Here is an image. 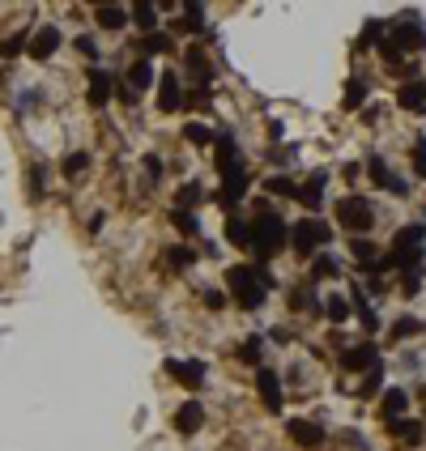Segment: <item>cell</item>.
Returning <instances> with one entry per match:
<instances>
[{
  "label": "cell",
  "instance_id": "6da1fadb",
  "mask_svg": "<svg viewBox=\"0 0 426 451\" xmlns=\"http://www.w3.org/2000/svg\"><path fill=\"white\" fill-rule=\"evenodd\" d=\"M226 290L235 294V303L243 311H260L264 294L273 290V272H269V264H235L226 272Z\"/></svg>",
  "mask_w": 426,
  "mask_h": 451
},
{
  "label": "cell",
  "instance_id": "7a4b0ae2",
  "mask_svg": "<svg viewBox=\"0 0 426 451\" xmlns=\"http://www.w3.org/2000/svg\"><path fill=\"white\" fill-rule=\"evenodd\" d=\"M286 243H290V226L273 213V209L269 213H256V221H252V252H256V260L252 264H269Z\"/></svg>",
  "mask_w": 426,
  "mask_h": 451
},
{
  "label": "cell",
  "instance_id": "3957f363",
  "mask_svg": "<svg viewBox=\"0 0 426 451\" xmlns=\"http://www.w3.org/2000/svg\"><path fill=\"white\" fill-rule=\"evenodd\" d=\"M329 243H333V226L320 221V217H303V221L290 226V247H294L298 256H316Z\"/></svg>",
  "mask_w": 426,
  "mask_h": 451
},
{
  "label": "cell",
  "instance_id": "277c9868",
  "mask_svg": "<svg viewBox=\"0 0 426 451\" xmlns=\"http://www.w3.org/2000/svg\"><path fill=\"white\" fill-rule=\"evenodd\" d=\"M337 226L362 239V230H371V226H375L371 200H367V196H341V200H337Z\"/></svg>",
  "mask_w": 426,
  "mask_h": 451
},
{
  "label": "cell",
  "instance_id": "5b68a950",
  "mask_svg": "<svg viewBox=\"0 0 426 451\" xmlns=\"http://www.w3.org/2000/svg\"><path fill=\"white\" fill-rule=\"evenodd\" d=\"M166 374L188 392L205 388V362H196V358H166Z\"/></svg>",
  "mask_w": 426,
  "mask_h": 451
},
{
  "label": "cell",
  "instance_id": "8992f818",
  "mask_svg": "<svg viewBox=\"0 0 426 451\" xmlns=\"http://www.w3.org/2000/svg\"><path fill=\"white\" fill-rule=\"evenodd\" d=\"M256 392H260V405L269 413H282V379H278V370L260 366L256 370Z\"/></svg>",
  "mask_w": 426,
  "mask_h": 451
},
{
  "label": "cell",
  "instance_id": "52a82bcc",
  "mask_svg": "<svg viewBox=\"0 0 426 451\" xmlns=\"http://www.w3.org/2000/svg\"><path fill=\"white\" fill-rule=\"evenodd\" d=\"M60 43H64L60 26H39V30L30 34V47H26V52H30L35 60H52V56L60 52Z\"/></svg>",
  "mask_w": 426,
  "mask_h": 451
},
{
  "label": "cell",
  "instance_id": "ba28073f",
  "mask_svg": "<svg viewBox=\"0 0 426 451\" xmlns=\"http://www.w3.org/2000/svg\"><path fill=\"white\" fill-rule=\"evenodd\" d=\"M371 366H380V349H375L371 341L341 349V370H371Z\"/></svg>",
  "mask_w": 426,
  "mask_h": 451
},
{
  "label": "cell",
  "instance_id": "9c48e42d",
  "mask_svg": "<svg viewBox=\"0 0 426 451\" xmlns=\"http://www.w3.org/2000/svg\"><path fill=\"white\" fill-rule=\"evenodd\" d=\"M213 149H217V170L231 174V170H243V154L231 132H213Z\"/></svg>",
  "mask_w": 426,
  "mask_h": 451
},
{
  "label": "cell",
  "instance_id": "30bf717a",
  "mask_svg": "<svg viewBox=\"0 0 426 451\" xmlns=\"http://www.w3.org/2000/svg\"><path fill=\"white\" fill-rule=\"evenodd\" d=\"M247 196V170H231V174H222V192H217V205L222 209H235L239 200Z\"/></svg>",
  "mask_w": 426,
  "mask_h": 451
},
{
  "label": "cell",
  "instance_id": "8fae6325",
  "mask_svg": "<svg viewBox=\"0 0 426 451\" xmlns=\"http://www.w3.org/2000/svg\"><path fill=\"white\" fill-rule=\"evenodd\" d=\"M184 107V86H180V77H175V72L166 68L162 77H158V111H180Z\"/></svg>",
  "mask_w": 426,
  "mask_h": 451
},
{
  "label": "cell",
  "instance_id": "7c38bea8",
  "mask_svg": "<svg viewBox=\"0 0 426 451\" xmlns=\"http://www.w3.org/2000/svg\"><path fill=\"white\" fill-rule=\"evenodd\" d=\"M200 425H205V405H200V400H184V405L175 409V430H180V434H196Z\"/></svg>",
  "mask_w": 426,
  "mask_h": 451
},
{
  "label": "cell",
  "instance_id": "4fadbf2b",
  "mask_svg": "<svg viewBox=\"0 0 426 451\" xmlns=\"http://www.w3.org/2000/svg\"><path fill=\"white\" fill-rule=\"evenodd\" d=\"M286 430H290V439H294L298 447H307V451H316V447L324 443V430H320L316 421H307V417H294Z\"/></svg>",
  "mask_w": 426,
  "mask_h": 451
},
{
  "label": "cell",
  "instance_id": "5bb4252c",
  "mask_svg": "<svg viewBox=\"0 0 426 451\" xmlns=\"http://www.w3.org/2000/svg\"><path fill=\"white\" fill-rule=\"evenodd\" d=\"M422 239H426V226H405V230H396V239H392V256L400 260V256H409V252H422Z\"/></svg>",
  "mask_w": 426,
  "mask_h": 451
},
{
  "label": "cell",
  "instance_id": "9a60e30c",
  "mask_svg": "<svg viewBox=\"0 0 426 451\" xmlns=\"http://www.w3.org/2000/svg\"><path fill=\"white\" fill-rule=\"evenodd\" d=\"M396 107L400 111H426V81H405V86H400L396 90Z\"/></svg>",
  "mask_w": 426,
  "mask_h": 451
},
{
  "label": "cell",
  "instance_id": "2e32d148",
  "mask_svg": "<svg viewBox=\"0 0 426 451\" xmlns=\"http://www.w3.org/2000/svg\"><path fill=\"white\" fill-rule=\"evenodd\" d=\"M324 183H329V170H311V179L298 188V200H303V205L316 213L320 205H324Z\"/></svg>",
  "mask_w": 426,
  "mask_h": 451
},
{
  "label": "cell",
  "instance_id": "e0dca14e",
  "mask_svg": "<svg viewBox=\"0 0 426 451\" xmlns=\"http://www.w3.org/2000/svg\"><path fill=\"white\" fill-rule=\"evenodd\" d=\"M405 409H409V392H405V388H388V392H384V405H380L384 421H388V425L400 421V417H405Z\"/></svg>",
  "mask_w": 426,
  "mask_h": 451
},
{
  "label": "cell",
  "instance_id": "ac0fdd59",
  "mask_svg": "<svg viewBox=\"0 0 426 451\" xmlns=\"http://www.w3.org/2000/svg\"><path fill=\"white\" fill-rule=\"evenodd\" d=\"M184 64H188V72H192L200 86L213 77V64H209V56H205V47H188V52H184Z\"/></svg>",
  "mask_w": 426,
  "mask_h": 451
},
{
  "label": "cell",
  "instance_id": "d6986e66",
  "mask_svg": "<svg viewBox=\"0 0 426 451\" xmlns=\"http://www.w3.org/2000/svg\"><path fill=\"white\" fill-rule=\"evenodd\" d=\"M111 90H115V81L107 77V72L90 68V107H107L111 103Z\"/></svg>",
  "mask_w": 426,
  "mask_h": 451
},
{
  "label": "cell",
  "instance_id": "ffe728a7",
  "mask_svg": "<svg viewBox=\"0 0 426 451\" xmlns=\"http://www.w3.org/2000/svg\"><path fill=\"white\" fill-rule=\"evenodd\" d=\"M392 434H396L400 443L418 447V443L426 439V421H418V417H400V421H392Z\"/></svg>",
  "mask_w": 426,
  "mask_h": 451
},
{
  "label": "cell",
  "instance_id": "44dd1931",
  "mask_svg": "<svg viewBox=\"0 0 426 451\" xmlns=\"http://www.w3.org/2000/svg\"><path fill=\"white\" fill-rule=\"evenodd\" d=\"M226 243L231 247H252V221L239 217V213H231L226 217Z\"/></svg>",
  "mask_w": 426,
  "mask_h": 451
},
{
  "label": "cell",
  "instance_id": "7402d4cb",
  "mask_svg": "<svg viewBox=\"0 0 426 451\" xmlns=\"http://www.w3.org/2000/svg\"><path fill=\"white\" fill-rule=\"evenodd\" d=\"M349 311H358V319H362V328H367V332L380 328V315H375V307H371L367 290H354V298H349Z\"/></svg>",
  "mask_w": 426,
  "mask_h": 451
},
{
  "label": "cell",
  "instance_id": "603a6c76",
  "mask_svg": "<svg viewBox=\"0 0 426 451\" xmlns=\"http://www.w3.org/2000/svg\"><path fill=\"white\" fill-rule=\"evenodd\" d=\"M128 21H137L141 34H158V5H137L128 13Z\"/></svg>",
  "mask_w": 426,
  "mask_h": 451
},
{
  "label": "cell",
  "instance_id": "cb8c5ba5",
  "mask_svg": "<svg viewBox=\"0 0 426 451\" xmlns=\"http://www.w3.org/2000/svg\"><path fill=\"white\" fill-rule=\"evenodd\" d=\"M166 52H175L171 34H141V60L145 56H166Z\"/></svg>",
  "mask_w": 426,
  "mask_h": 451
},
{
  "label": "cell",
  "instance_id": "d4e9b609",
  "mask_svg": "<svg viewBox=\"0 0 426 451\" xmlns=\"http://www.w3.org/2000/svg\"><path fill=\"white\" fill-rule=\"evenodd\" d=\"M337 272H341V268H337V260H333L329 252H316V256H311V277H316V281H333Z\"/></svg>",
  "mask_w": 426,
  "mask_h": 451
},
{
  "label": "cell",
  "instance_id": "484cf974",
  "mask_svg": "<svg viewBox=\"0 0 426 451\" xmlns=\"http://www.w3.org/2000/svg\"><path fill=\"white\" fill-rule=\"evenodd\" d=\"M158 77H154V68H149V60H137L133 68H128V86L141 94V90H149V86H154Z\"/></svg>",
  "mask_w": 426,
  "mask_h": 451
},
{
  "label": "cell",
  "instance_id": "4316f807",
  "mask_svg": "<svg viewBox=\"0 0 426 451\" xmlns=\"http://www.w3.org/2000/svg\"><path fill=\"white\" fill-rule=\"evenodd\" d=\"M98 26H103V30H124V26H128V13H124L119 5H103V9H98Z\"/></svg>",
  "mask_w": 426,
  "mask_h": 451
},
{
  "label": "cell",
  "instance_id": "83f0119b",
  "mask_svg": "<svg viewBox=\"0 0 426 451\" xmlns=\"http://www.w3.org/2000/svg\"><path fill=\"white\" fill-rule=\"evenodd\" d=\"M418 332H426V323H422L418 315H400V319L392 323V341H405V337H418Z\"/></svg>",
  "mask_w": 426,
  "mask_h": 451
},
{
  "label": "cell",
  "instance_id": "f1b7e54d",
  "mask_svg": "<svg viewBox=\"0 0 426 451\" xmlns=\"http://www.w3.org/2000/svg\"><path fill=\"white\" fill-rule=\"evenodd\" d=\"M239 358H243L247 366H260V362H264V337H247V341L239 345Z\"/></svg>",
  "mask_w": 426,
  "mask_h": 451
},
{
  "label": "cell",
  "instance_id": "f546056e",
  "mask_svg": "<svg viewBox=\"0 0 426 451\" xmlns=\"http://www.w3.org/2000/svg\"><path fill=\"white\" fill-rule=\"evenodd\" d=\"M171 221H175V230H180V234H200V221H196V213L192 209H171Z\"/></svg>",
  "mask_w": 426,
  "mask_h": 451
},
{
  "label": "cell",
  "instance_id": "4dcf8cb0",
  "mask_svg": "<svg viewBox=\"0 0 426 451\" xmlns=\"http://www.w3.org/2000/svg\"><path fill=\"white\" fill-rule=\"evenodd\" d=\"M384 34H388V21L375 17V21H367V26H362V39H358L354 47H358V52H367V47H371V43H380Z\"/></svg>",
  "mask_w": 426,
  "mask_h": 451
},
{
  "label": "cell",
  "instance_id": "1f68e13d",
  "mask_svg": "<svg viewBox=\"0 0 426 451\" xmlns=\"http://www.w3.org/2000/svg\"><path fill=\"white\" fill-rule=\"evenodd\" d=\"M380 388H384V362L367 370V379L358 383V396H362V400H371V396H375V392H380Z\"/></svg>",
  "mask_w": 426,
  "mask_h": 451
},
{
  "label": "cell",
  "instance_id": "d6a6232c",
  "mask_svg": "<svg viewBox=\"0 0 426 451\" xmlns=\"http://www.w3.org/2000/svg\"><path fill=\"white\" fill-rule=\"evenodd\" d=\"M362 103H367V81H362V77H354V81L345 86V111H358Z\"/></svg>",
  "mask_w": 426,
  "mask_h": 451
},
{
  "label": "cell",
  "instance_id": "836d02e7",
  "mask_svg": "<svg viewBox=\"0 0 426 451\" xmlns=\"http://www.w3.org/2000/svg\"><path fill=\"white\" fill-rule=\"evenodd\" d=\"M184 137H188V145H196V149L213 145V128H209V123H188V128H184Z\"/></svg>",
  "mask_w": 426,
  "mask_h": 451
},
{
  "label": "cell",
  "instance_id": "e575fe53",
  "mask_svg": "<svg viewBox=\"0 0 426 451\" xmlns=\"http://www.w3.org/2000/svg\"><path fill=\"white\" fill-rule=\"evenodd\" d=\"M166 264H171L175 272H184V268L196 264V252H192V247H171V252H166Z\"/></svg>",
  "mask_w": 426,
  "mask_h": 451
},
{
  "label": "cell",
  "instance_id": "d590c367",
  "mask_svg": "<svg viewBox=\"0 0 426 451\" xmlns=\"http://www.w3.org/2000/svg\"><path fill=\"white\" fill-rule=\"evenodd\" d=\"M26 47H30V34H26V30H21V34H9L5 43H0V56H5V60H13V56H21V52H26Z\"/></svg>",
  "mask_w": 426,
  "mask_h": 451
},
{
  "label": "cell",
  "instance_id": "8d00e7d4",
  "mask_svg": "<svg viewBox=\"0 0 426 451\" xmlns=\"http://www.w3.org/2000/svg\"><path fill=\"white\" fill-rule=\"evenodd\" d=\"M349 252H354V260H358L362 272H371V264H375V247H371L367 239H354V243H349Z\"/></svg>",
  "mask_w": 426,
  "mask_h": 451
},
{
  "label": "cell",
  "instance_id": "74e56055",
  "mask_svg": "<svg viewBox=\"0 0 426 451\" xmlns=\"http://www.w3.org/2000/svg\"><path fill=\"white\" fill-rule=\"evenodd\" d=\"M324 315H329L333 323H345L349 319V298H341V294H333L329 303H324Z\"/></svg>",
  "mask_w": 426,
  "mask_h": 451
},
{
  "label": "cell",
  "instance_id": "f35d334b",
  "mask_svg": "<svg viewBox=\"0 0 426 451\" xmlns=\"http://www.w3.org/2000/svg\"><path fill=\"white\" fill-rule=\"evenodd\" d=\"M367 174L375 179V188H388V179H392V170H388V162H384L380 154H375V158L367 162Z\"/></svg>",
  "mask_w": 426,
  "mask_h": 451
},
{
  "label": "cell",
  "instance_id": "ab89813d",
  "mask_svg": "<svg viewBox=\"0 0 426 451\" xmlns=\"http://www.w3.org/2000/svg\"><path fill=\"white\" fill-rule=\"evenodd\" d=\"M86 170H90V154H81V149L64 158V174H68V179H77V174H86Z\"/></svg>",
  "mask_w": 426,
  "mask_h": 451
},
{
  "label": "cell",
  "instance_id": "60d3db41",
  "mask_svg": "<svg viewBox=\"0 0 426 451\" xmlns=\"http://www.w3.org/2000/svg\"><path fill=\"white\" fill-rule=\"evenodd\" d=\"M264 192H273V196H298L294 179H286V174H269V183H264Z\"/></svg>",
  "mask_w": 426,
  "mask_h": 451
},
{
  "label": "cell",
  "instance_id": "b9f144b4",
  "mask_svg": "<svg viewBox=\"0 0 426 451\" xmlns=\"http://www.w3.org/2000/svg\"><path fill=\"white\" fill-rule=\"evenodd\" d=\"M200 200H205L200 183H184V188H180V205H175V209H192V205H200Z\"/></svg>",
  "mask_w": 426,
  "mask_h": 451
},
{
  "label": "cell",
  "instance_id": "7bdbcfd3",
  "mask_svg": "<svg viewBox=\"0 0 426 451\" xmlns=\"http://www.w3.org/2000/svg\"><path fill=\"white\" fill-rule=\"evenodd\" d=\"M422 290V268H405V277H400V294H418Z\"/></svg>",
  "mask_w": 426,
  "mask_h": 451
},
{
  "label": "cell",
  "instance_id": "ee69618b",
  "mask_svg": "<svg viewBox=\"0 0 426 451\" xmlns=\"http://www.w3.org/2000/svg\"><path fill=\"white\" fill-rule=\"evenodd\" d=\"M414 174H422V179H426V137L414 141Z\"/></svg>",
  "mask_w": 426,
  "mask_h": 451
},
{
  "label": "cell",
  "instance_id": "f6af8a7d",
  "mask_svg": "<svg viewBox=\"0 0 426 451\" xmlns=\"http://www.w3.org/2000/svg\"><path fill=\"white\" fill-rule=\"evenodd\" d=\"M43 188H47V174H43V166H35V170H30V196L43 200V196H47Z\"/></svg>",
  "mask_w": 426,
  "mask_h": 451
},
{
  "label": "cell",
  "instance_id": "bcb514c9",
  "mask_svg": "<svg viewBox=\"0 0 426 451\" xmlns=\"http://www.w3.org/2000/svg\"><path fill=\"white\" fill-rule=\"evenodd\" d=\"M145 174H149V183L162 179V158L158 154H145Z\"/></svg>",
  "mask_w": 426,
  "mask_h": 451
},
{
  "label": "cell",
  "instance_id": "7dc6e473",
  "mask_svg": "<svg viewBox=\"0 0 426 451\" xmlns=\"http://www.w3.org/2000/svg\"><path fill=\"white\" fill-rule=\"evenodd\" d=\"M205 307L209 311H222V307H226V294H222V290H205Z\"/></svg>",
  "mask_w": 426,
  "mask_h": 451
},
{
  "label": "cell",
  "instance_id": "c3c4849f",
  "mask_svg": "<svg viewBox=\"0 0 426 451\" xmlns=\"http://www.w3.org/2000/svg\"><path fill=\"white\" fill-rule=\"evenodd\" d=\"M77 52H81V56H90V60H98V43H94L90 34H81V39H77Z\"/></svg>",
  "mask_w": 426,
  "mask_h": 451
},
{
  "label": "cell",
  "instance_id": "681fc988",
  "mask_svg": "<svg viewBox=\"0 0 426 451\" xmlns=\"http://www.w3.org/2000/svg\"><path fill=\"white\" fill-rule=\"evenodd\" d=\"M388 192H392V196H409V183L400 179V174H392V179H388Z\"/></svg>",
  "mask_w": 426,
  "mask_h": 451
},
{
  "label": "cell",
  "instance_id": "f907efd6",
  "mask_svg": "<svg viewBox=\"0 0 426 451\" xmlns=\"http://www.w3.org/2000/svg\"><path fill=\"white\" fill-rule=\"evenodd\" d=\"M422 400H426V388H422Z\"/></svg>",
  "mask_w": 426,
  "mask_h": 451
}]
</instances>
